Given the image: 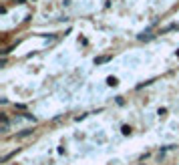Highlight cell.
Here are the masks:
<instances>
[]
</instances>
